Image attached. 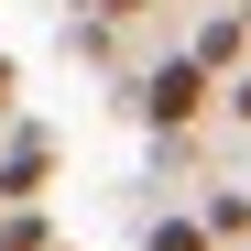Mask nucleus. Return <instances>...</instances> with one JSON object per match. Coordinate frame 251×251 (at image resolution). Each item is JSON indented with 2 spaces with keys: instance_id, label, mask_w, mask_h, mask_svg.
I'll return each mask as SVG.
<instances>
[{
  "instance_id": "nucleus-1",
  "label": "nucleus",
  "mask_w": 251,
  "mask_h": 251,
  "mask_svg": "<svg viewBox=\"0 0 251 251\" xmlns=\"http://www.w3.org/2000/svg\"><path fill=\"white\" fill-rule=\"evenodd\" d=\"M207 99H219V76H207L197 55H164V66H153V88H142V109L164 120V131H186V120H207Z\"/></svg>"
},
{
  "instance_id": "nucleus-2",
  "label": "nucleus",
  "mask_w": 251,
  "mask_h": 251,
  "mask_svg": "<svg viewBox=\"0 0 251 251\" xmlns=\"http://www.w3.org/2000/svg\"><path fill=\"white\" fill-rule=\"evenodd\" d=\"M44 186H55V142H44V131H22L11 153H0V197H11V207H33Z\"/></svg>"
},
{
  "instance_id": "nucleus-6",
  "label": "nucleus",
  "mask_w": 251,
  "mask_h": 251,
  "mask_svg": "<svg viewBox=\"0 0 251 251\" xmlns=\"http://www.w3.org/2000/svg\"><path fill=\"white\" fill-rule=\"evenodd\" d=\"M153 251H207V219H153Z\"/></svg>"
},
{
  "instance_id": "nucleus-5",
  "label": "nucleus",
  "mask_w": 251,
  "mask_h": 251,
  "mask_svg": "<svg viewBox=\"0 0 251 251\" xmlns=\"http://www.w3.org/2000/svg\"><path fill=\"white\" fill-rule=\"evenodd\" d=\"M0 251H55V229L33 219V207H11V219H0Z\"/></svg>"
},
{
  "instance_id": "nucleus-10",
  "label": "nucleus",
  "mask_w": 251,
  "mask_h": 251,
  "mask_svg": "<svg viewBox=\"0 0 251 251\" xmlns=\"http://www.w3.org/2000/svg\"><path fill=\"white\" fill-rule=\"evenodd\" d=\"M240 22H251V0H240Z\"/></svg>"
},
{
  "instance_id": "nucleus-8",
  "label": "nucleus",
  "mask_w": 251,
  "mask_h": 251,
  "mask_svg": "<svg viewBox=\"0 0 251 251\" xmlns=\"http://www.w3.org/2000/svg\"><path fill=\"white\" fill-rule=\"evenodd\" d=\"M0 99H11V55H0Z\"/></svg>"
},
{
  "instance_id": "nucleus-7",
  "label": "nucleus",
  "mask_w": 251,
  "mask_h": 251,
  "mask_svg": "<svg viewBox=\"0 0 251 251\" xmlns=\"http://www.w3.org/2000/svg\"><path fill=\"white\" fill-rule=\"evenodd\" d=\"M229 109H240V120H251V76H240V88H229Z\"/></svg>"
},
{
  "instance_id": "nucleus-4",
  "label": "nucleus",
  "mask_w": 251,
  "mask_h": 251,
  "mask_svg": "<svg viewBox=\"0 0 251 251\" xmlns=\"http://www.w3.org/2000/svg\"><path fill=\"white\" fill-rule=\"evenodd\" d=\"M197 219H207V240H240V229H251V197H207Z\"/></svg>"
},
{
  "instance_id": "nucleus-9",
  "label": "nucleus",
  "mask_w": 251,
  "mask_h": 251,
  "mask_svg": "<svg viewBox=\"0 0 251 251\" xmlns=\"http://www.w3.org/2000/svg\"><path fill=\"white\" fill-rule=\"evenodd\" d=\"M76 11H109V0H76Z\"/></svg>"
},
{
  "instance_id": "nucleus-3",
  "label": "nucleus",
  "mask_w": 251,
  "mask_h": 251,
  "mask_svg": "<svg viewBox=\"0 0 251 251\" xmlns=\"http://www.w3.org/2000/svg\"><path fill=\"white\" fill-rule=\"evenodd\" d=\"M240 44H251V22H240V11H229V22H207V33H197V44H186V55H197V66H207V76H219V66H229V55H240Z\"/></svg>"
}]
</instances>
